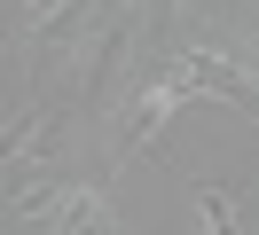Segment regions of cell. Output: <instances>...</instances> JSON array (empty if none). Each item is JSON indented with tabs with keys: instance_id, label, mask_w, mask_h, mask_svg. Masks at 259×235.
<instances>
[{
	"instance_id": "obj_1",
	"label": "cell",
	"mask_w": 259,
	"mask_h": 235,
	"mask_svg": "<svg viewBox=\"0 0 259 235\" xmlns=\"http://www.w3.org/2000/svg\"><path fill=\"white\" fill-rule=\"evenodd\" d=\"M165 78H173L181 94H220V102H236V110L259 118V78L243 71V55L228 39H181L173 63H165Z\"/></svg>"
},
{
	"instance_id": "obj_2",
	"label": "cell",
	"mask_w": 259,
	"mask_h": 235,
	"mask_svg": "<svg viewBox=\"0 0 259 235\" xmlns=\"http://www.w3.org/2000/svg\"><path fill=\"white\" fill-rule=\"evenodd\" d=\"M189 102V94L173 86V78H142V86H134V102H126V118H118V141H110V165H134V157H149L165 141V118H173V110Z\"/></svg>"
},
{
	"instance_id": "obj_3",
	"label": "cell",
	"mask_w": 259,
	"mask_h": 235,
	"mask_svg": "<svg viewBox=\"0 0 259 235\" xmlns=\"http://www.w3.org/2000/svg\"><path fill=\"white\" fill-rule=\"evenodd\" d=\"M55 141H63L55 102H8V125H0V165H8V180H24V165L55 157Z\"/></svg>"
},
{
	"instance_id": "obj_4",
	"label": "cell",
	"mask_w": 259,
	"mask_h": 235,
	"mask_svg": "<svg viewBox=\"0 0 259 235\" xmlns=\"http://www.w3.org/2000/svg\"><path fill=\"white\" fill-rule=\"evenodd\" d=\"M48 235H126V219H118V204H110L102 180H71V196H63V212H55Z\"/></svg>"
},
{
	"instance_id": "obj_5",
	"label": "cell",
	"mask_w": 259,
	"mask_h": 235,
	"mask_svg": "<svg viewBox=\"0 0 259 235\" xmlns=\"http://www.w3.org/2000/svg\"><path fill=\"white\" fill-rule=\"evenodd\" d=\"M189 204H196V219H204V235H243V219H236V188H228V180H196Z\"/></svg>"
},
{
	"instance_id": "obj_6",
	"label": "cell",
	"mask_w": 259,
	"mask_h": 235,
	"mask_svg": "<svg viewBox=\"0 0 259 235\" xmlns=\"http://www.w3.org/2000/svg\"><path fill=\"white\" fill-rule=\"evenodd\" d=\"M228 47H236V55H243V71L259 78V24H251V31H236V39H228Z\"/></svg>"
}]
</instances>
